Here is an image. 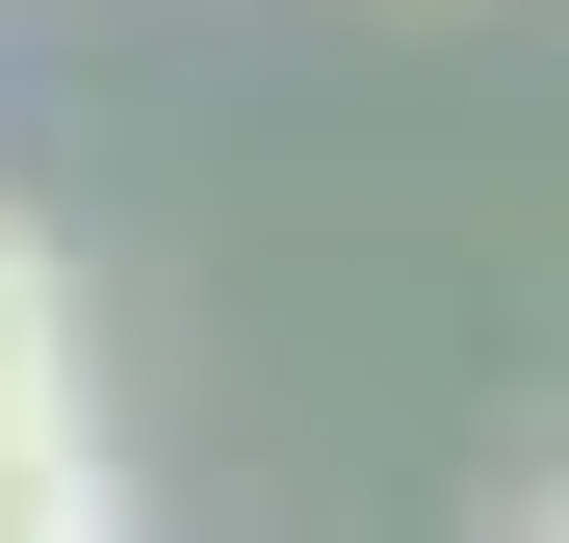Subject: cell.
Masks as SVG:
<instances>
[{"instance_id":"2","label":"cell","mask_w":569,"mask_h":543,"mask_svg":"<svg viewBox=\"0 0 569 543\" xmlns=\"http://www.w3.org/2000/svg\"><path fill=\"white\" fill-rule=\"evenodd\" d=\"M0 543H130V492H104V440H78V414L0 440Z\"/></svg>"},{"instance_id":"1","label":"cell","mask_w":569,"mask_h":543,"mask_svg":"<svg viewBox=\"0 0 569 543\" xmlns=\"http://www.w3.org/2000/svg\"><path fill=\"white\" fill-rule=\"evenodd\" d=\"M78 414V285H52V233L0 208V440H52Z\"/></svg>"}]
</instances>
